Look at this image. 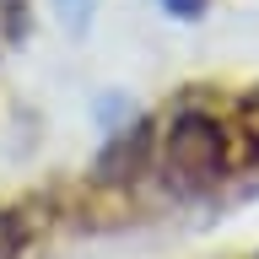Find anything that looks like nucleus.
<instances>
[{
	"mask_svg": "<svg viewBox=\"0 0 259 259\" xmlns=\"http://www.w3.org/2000/svg\"><path fill=\"white\" fill-rule=\"evenodd\" d=\"M54 6H60V11L70 16V22H76V16H81V0H54ZM87 6H92V0H87Z\"/></svg>",
	"mask_w": 259,
	"mask_h": 259,
	"instance_id": "nucleus-5",
	"label": "nucleus"
},
{
	"mask_svg": "<svg viewBox=\"0 0 259 259\" xmlns=\"http://www.w3.org/2000/svg\"><path fill=\"white\" fill-rule=\"evenodd\" d=\"M162 178L178 194H205L227 178V130L216 113L184 108L162 135Z\"/></svg>",
	"mask_w": 259,
	"mask_h": 259,
	"instance_id": "nucleus-1",
	"label": "nucleus"
},
{
	"mask_svg": "<svg viewBox=\"0 0 259 259\" xmlns=\"http://www.w3.org/2000/svg\"><path fill=\"white\" fill-rule=\"evenodd\" d=\"M141 157H146V124H141V130H130V135H119V141L103 151L97 173L108 178V184H119V178H130L124 167H141Z\"/></svg>",
	"mask_w": 259,
	"mask_h": 259,
	"instance_id": "nucleus-2",
	"label": "nucleus"
},
{
	"mask_svg": "<svg viewBox=\"0 0 259 259\" xmlns=\"http://www.w3.org/2000/svg\"><path fill=\"white\" fill-rule=\"evenodd\" d=\"M162 6H167L173 16H200L205 11V0H162Z\"/></svg>",
	"mask_w": 259,
	"mask_h": 259,
	"instance_id": "nucleus-4",
	"label": "nucleus"
},
{
	"mask_svg": "<svg viewBox=\"0 0 259 259\" xmlns=\"http://www.w3.org/2000/svg\"><path fill=\"white\" fill-rule=\"evenodd\" d=\"M27 254V222L16 210H0V259H22Z\"/></svg>",
	"mask_w": 259,
	"mask_h": 259,
	"instance_id": "nucleus-3",
	"label": "nucleus"
}]
</instances>
